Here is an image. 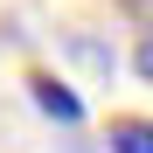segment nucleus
Here are the masks:
<instances>
[{
  "mask_svg": "<svg viewBox=\"0 0 153 153\" xmlns=\"http://www.w3.org/2000/svg\"><path fill=\"white\" fill-rule=\"evenodd\" d=\"M105 146L111 153H153V118H111Z\"/></svg>",
  "mask_w": 153,
  "mask_h": 153,
  "instance_id": "f257e3e1",
  "label": "nucleus"
},
{
  "mask_svg": "<svg viewBox=\"0 0 153 153\" xmlns=\"http://www.w3.org/2000/svg\"><path fill=\"white\" fill-rule=\"evenodd\" d=\"M42 97V111H56V118H76V97H63V84H35Z\"/></svg>",
  "mask_w": 153,
  "mask_h": 153,
  "instance_id": "f03ea898",
  "label": "nucleus"
},
{
  "mask_svg": "<svg viewBox=\"0 0 153 153\" xmlns=\"http://www.w3.org/2000/svg\"><path fill=\"white\" fill-rule=\"evenodd\" d=\"M125 7H153V0H125Z\"/></svg>",
  "mask_w": 153,
  "mask_h": 153,
  "instance_id": "7ed1b4c3",
  "label": "nucleus"
}]
</instances>
